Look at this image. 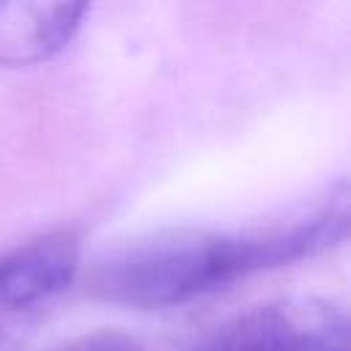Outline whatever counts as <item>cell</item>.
I'll return each mask as SVG.
<instances>
[{
	"label": "cell",
	"instance_id": "1",
	"mask_svg": "<svg viewBox=\"0 0 351 351\" xmlns=\"http://www.w3.org/2000/svg\"><path fill=\"white\" fill-rule=\"evenodd\" d=\"M348 189L340 181L315 200L239 230L165 228L145 233L99 263L101 296L132 307H173L219 291L239 277L315 255L343 239Z\"/></svg>",
	"mask_w": 351,
	"mask_h": 351
},
{
	"label": "cell",
	"instance_id": "2",
	"mask_svg": "<svg viewBox=\"0 0 351 351\" xmlns=\"http://www.w3.org/2000/svg\"><path fill=\"white\" fill-rule=\"evenodd\" d=\"M192 351H348V315L332 299L288 296L225 321Z\"/></svg>",
	"mask_w": 351,
	"mask_h": 351
},
{
	"label": "cell",
	"instance_id": "3",
	"mask_svg": "<svg viewBox=\"0 0 351 351\" xmlns=\"http://www.w3.org/2000/svg\"><path fill=\"white\" fill-rule=\"evenodd\" d=\"M80 241L71 230L30 239L0 255V340L33 324L77 277Z\"/></svg>",
	"mask_w": 351,
	"mask_h": 351
},
{
	"label": "cell",
	"instance_id": "4",
	"mask_svg": "<svg viewBox=\"0 0 351 351\" xmlns=\"http://www.w3.org/2000/svg\"><path fill=\"white\" fill-rule=\"evenodd\" d=\"M85 14V3H0V66L55 58L77 36Z\"/></svg>",
	"mask_w": 351,
	"mask_h": 351
},
{
	"label": "cell",
	"instance_id": "5",
	"mask_svg": "<svg viewBox=\"0 0 351 351\" xmlns=\"http://www.w3.org/2000/svg\"><path fill=\"white\" fill-rule=\"evenodd\" d=\"M52 351H143V348L129 335L96 332V335H88V337H77L71 343H63L60 348H52Z\"/></svg>",
	"mask_w": 351,
	"mask_h": 351
}]
</instances>
